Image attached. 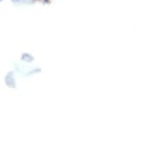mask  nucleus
<instances>
[]
</instances>
